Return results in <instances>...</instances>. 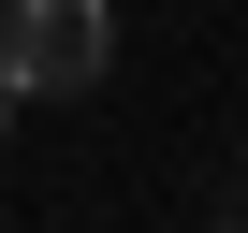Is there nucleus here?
Listing matches in <instances>:
<instances>
[{
  "instance_id": "f257e3e1",
  "label": "nucleus",
  "mask_w": 248,
  "mask_h": 233,
  "mask_svg": "<svg viewBox=\"0 0 248 233\" xmlns=\"http://www.w3.org/2000/svg\"><path fill=\"white\" fill-rule=\"evenodd\" d=\"M117 73V15L102 0H15L0 15V102H88Z\"/></svg>"
}]
</instances>
